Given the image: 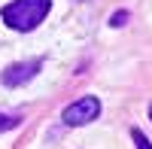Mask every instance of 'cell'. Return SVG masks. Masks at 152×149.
<instances>
[{
    "mask_svg": "<svg viewBox=\"0 0 152 149\" xmlns=\"http://www.w3.org/2000/svg\"><path fill=\"white\" fill-rule=\"evenodd\" d=\"M131 140H134V146H137V149H152L149 137H146V134H143L140 128H134V131H131Z\"/></svg>",
    "mask_w": 152,
    "mask_h": 149,
    "instance_id": "5b68a950",
    "label": "cell"
},
{
    "mask_svg": "<svg viewBox=\"0 0 152 149\" xmlns=\"http://www.w3.org/2000/svg\"><path fill=\"white\" fill-rule=\"evenodd\" d=\"M128 12H125V9H119V12H113V15H110V28H122V24H128Z\"/></svg>",
    "mask_w": 152,
    "mask_h": 149,
    "instance_id": "8992f818",
    "label": "cell"
},
{
    "mask_svg": "<svg viewBox=\"0 0 152 149\" xmlns=\"http://www.w3.org/2000/svg\"><path fill=\"white\" fill-rule=\"evenodd\" d=\"M100 116V101L94 94H85L79 97V101H73L70 107H64V113H61V119H64L67 128H82L88 125V122H94Z\"/></svg>",
    "mask_w": 152,
    "mask_h": 149,
    "instance_id": "7a4b0ae2",
    "label": "cell"
},
{
    "mask_svg": "<svg viewBox=\"0 0 152 149\" xmlns=\"http://www.w3.org/2000/svg\"><path fill=\"white\" fill-rule=\"evenodd\" d=\"M40 67H43L40 58L37 61H18V64H9L3 73H0V79H3V85H9V88H18V85L31 82L37 73H40Z\"/></svg>",
    "mask_w": 152,
    "mask_h": 149,
    "instance_id": "3957f363",
    "label": "cell"
},
{
    "mask_svg": "<svg viewBox=\"0 0 152 149\" xmlns=\"http://www.w3.org/2000/svg\"><path fill=\"white\" fill-rule=\"evenodd\" d=\"M149 119H152V107H149Z\"/></svg>",
    "mask_w": 152,
    "mask_h": 149,
    "instance_id": "52a82bcc",
    "label": "cell"
},
{
    "mask_svg": "<svg viewBox=\"0 0 152 149\" xmlns=\"http://www.w3.org/2000/svg\"><path fill=\"white\" fill-rule=\"evenodd\" d=\"M21 125V116H6V113H0V131H12V128H18Z\"/></svg>",
    "mask_w": 152,
    "mask_h": 149,
    "instance_id": "277c9868",
    "label": "cell"
},
{
    "mask_svg": "<svg viewBox=\"0 0 152 149\" xmlns=\"http://www.w3.org/2000/svg\"><path fill=\"white\" fill-rule=\"evenodd\" d=\"M52 12V0H12L0 9V18H3L12 31L28 34L34 28H40V21Z\"/></svg>",
    "mask_w": 152,
    "mask_h": 149,
    "instance_id": "6da1fadb",
    "label": "cell"
}]
</instances>
